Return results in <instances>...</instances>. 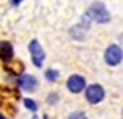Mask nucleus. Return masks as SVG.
I'll use <instances>...</instances> for the list:
<instances>
[{
  "label": "nucleus",
  "mask_w": 123,
  "mask_h": 119,
  "mask_svg": "<svg viewBox=\"0 0 123 119\" xmlns=\"http://www.w3.org/2000/svg\"><path fill=\"white\" fill-rule=\"evenodd\" d=\"M111 16L105 9V5L102 2H95L90 5V9L86 11V14L83 16V23L85 26H88V21H93V23H109Z\"/></svg>",
  "instance_id": "nucleus-1"
},
{
  "label": "nucleus",
  "mask_w": 123,
  "mask_h": 119,
  "mask_svg": "<svg viewBox=\"0 0 123 119\" xmlns=\"http://www.w3.org/2000/svg\"><path fill=\"white\" fill-rule=\"evenodd\" d=\"M104 60H105V63H107V65L116 67L123 60V51H121V47L116 46V44H111V46L105 49V53H104Z\"/></svg>",
  "instance_id": "nucleus-2"
},
{
  "label": "nucleus",
  "mask_w": 123,
  "mask_h": 119,
  "mask_svg": "<svg viewBox=\"0 0 123 119\" xmlns=\"http://www.w3.org/2000/svg\"><path fill=\"white\" fill-rule=\"evenodd\" d=\"M85 96H86V100L90 102V103L95 105V103H100V102L104 100L105 91H104V88L100 86V84H92V86H88V88H86Z\"/></svg>",
  "instance_id": "nucleus-3"
},
{
  "label": "nucleus",
  "mask_w": 123,
  "mask_h": 119,
  "mask_svg": "<svg viewBox=\"0 0 123 119\" xmlns=\"http://www.w3.org/2000/svg\"><path fill=\"white\" fill-rule=\"evenodd\" d=\"M28 49H30L33 65L35 67H42V61H44V58H46V54H44V49H42L41 44H39V40H32Z\"/></svg>",
  "instance_id": "nucleus-4"
},
{
  "label": "nucleus",
  "mask_w": 123,
  "mask_h": 119,
  "mask_svg": "<svg viewBox=\"0 0 123 119\" xmlns=\"http://www.w3.org/2000/svg\"><path fill=\"white\" fill-rule=\"evenodd\" d=\"M85 86H86V79L83 75L74 74V75H70L67 79V88H69L70 93H81L83 89H85Z\"/></svg>",
  "instance_id": "nucleus-5"
},
{
  "label": "nucleus",
  "mask_w": 123,
  "mask_h": 119,
  "mask_svg": "<svg viewBox=\"0 0 123 119\" xmlns=\"http://www.w3.org/2000/svg\"><path fill=\"white\" fill-rule=\"evenodd\" d=\"M14 56V51H12V44L7 42V40H2L0 42V58L4 61H11Z\"/></svg>",
  "instance_id": "nucleus-6"
},
{
  "label": "nucleus",
  "mask_w": 123,
  "mask_h": 119,
  "mask_svg": "<svg viewBox=\"0 0 123 119\" xmlns=\"http://www.w3.org/2000/svg\"><path fill=\"white\" fill-rule=\"evenodd\" d=\"M19 86H21V89H25V91H33V89L37 88V81H35V77H32V75H23L19 79Z\"/></svg>",
  "instance_id": "nucleus-7"
},
{
  "label": "nucleus",
  "mask_w": 123,
  "mask_h": 119,
  "mask_svg": "<svg viewBox=\"0 0 123 119\" xmlns=\"http://www.w3.org/2000/svg\"><path fill=\"white\" fill-rule=\"evenodd\" d=\"M58 75H60V74H58V70H55V68H49V70H46V79H48V81H51V82H55V81H56V79H58Z\"/></svg>",
  "instance_id": "nucleus-8"
},
{
  "label": "nucleus",
  "mask_w": 123,
  "mask_h": 119,
  "mask_svg": "<svg viewBox=\"0 0 123 119\" xmlns=\"http://www.w3.org/2000/svg\"><path fill=\"white\" fill-rule=\"evenodd\" d=\"M25 105H26V109H30V110H37V103H35L33 100H28V98H26V100H25Z\"/></svg>",
  "instance_id": "nucleus-9"
},
{
  "label": "nucleus",
  "mask_w": 123,
  "mask_h": 119,
  "mask_svg": "<svg viewBox=\"0 0 123 119\" xmlns=\"http://www.w3.org/2000/svg\"><path fill=\"white\" fill-rule=\"evenodd\" d=\"M69 119H88L85 112H74V114H70Z\"/></svg>",
  "instance_id": "nucleus-10"
},
{
  "label": "nucleus",
  "mask_w": 123,
  "mask_h": 119,
  "mask_svg": "<svg viewBox=\"0 0 123 119\" xmlns=\"http://www.w3.org/2000/svg\"><path fill=\"white\" fill-rule=\"evenodd\" d=\"M21 2V0H12V4H19Z\"/></svg>",
  "instance_id": "nucleus-11"
},
{
  "label": "nucleus",
  "mask_w": 123,
  "mask_h": 119,
  "mask_svg": "<svg viewBox=\"0 0 123 119\" xmlns=\"http://www.w3.org/2000/svg\"><path fill=\"white\" fill-rule=\"evenodd\" d=\"M0 119H7V117H4V116H2V114H0Z\"/></svg>",
  "instance_id": "nucleus-12"
}]
</instances>
